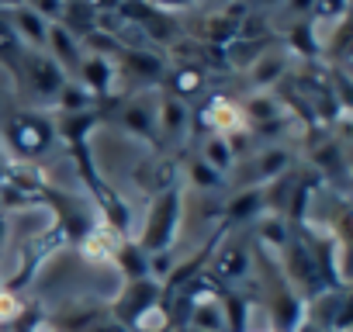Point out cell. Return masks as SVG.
I'll return each mask as SVG.
<instances>
[{"label": "cell", "instance_id": "cell-1", "mask_svg": "<svg viewBox=\"0 0 353 332\" xmlns=\"http://www.w3.org/2000/svg\"><path fill=\"white\" fill-rule=\"evenodd\" d=\"M56 121V138L66 145L77 174L101 215L104 225H111L118 236H128V205L121 201V194L104 180V174L97 170V159H94V149H90V135L101 128V111H80V114H52Z\"/></svg>", "mask_w": 353, "mask_h": 332}, {"label": "cell", "instance_id": "cell-2", "mask_svg": "<svg viewBox=\"0 0 353 332\" xmlns=\"http://www.w3.org/2000/svg\"><path fill=\"white\" fill-rule=\"evenodd\" d=\"M253 263H260V270H263V291H267L270 329H274V332H301V329H305V308H308V301L291 287V280L284 277L281 263L270 260L260 246L253 249Z\"/></svg>", "mask_w": 353, "mask_h": 332}, {"label": "cell", "instance_id": "cell-3", "mask_svg": "<svg viewBox=\"0 0 353 332\" xmlns=\"http://www.w3.org/2000/svg\"><path fill=\"white\" fill-rule=\"evenodd\" d=\"M181 218H184V187L181 184H170L163 191L152 194V205L145 211V222H142V232H139V249L145 256H156V253H170L173 242H176V232H181Z\"/></svg>", "mask_w": 353, "mask_h": 332}, {"label": "cell", "instance_id": "cell-4", "mask_svg": "<svg viewBox=\"0 0 353 332\" xmlns=\"http://www.w3.org/2000/svg\"><path fill=\"white\" fill-rule=\"evenodd\" d=\"M56 121L46 111H18L14 118H8L4 125V145L11 149V156L18 163H35L42 159L52 145H56Z\"/></svg>", "mask_w": 353, "mask_h": 332}, {"label": "cell", "instance_id": "cell-5", "mask_svg": "<svg viewBox=\"0 0 353 332\" xmlns=\"http://www.w3.org/2000/svg\"><path fill=\"white\" fill-rule=\"evenodd\" d=\"M66 80L70 76L59 70V63L46 49H25L21 66H18V76H14V87H18V94L25 90V97L32 104H39V107L49 104L52 107V101H56V94L63 90Z\"/></svg>", "mask_w": 353, "mask_h": 332}, {"label": "cell", "instance_id": "cell-6", "mask_svg": "<svg viewBox=\"0 0 353 332\" xmlns=\"http://www.w3.org/2000/svg\"><path fill=\"white\" fill-rule=\"evenodd\" d=\"M253 270V246L236 232L229 229L222 236V242L215 246L208 267H205V277L215 284V287H239Z\"/></svg>", "mask_w": 353, "mask_h": 332}, {"label": "cell", "instance_id": "cell-7", "mask_svg": "<svg viewBox=\"0 0 353 332\" xmlns=\"http://www.w3.org/2000/svg\"><path fill=\"white\" fill-rule=\"evenodd\" d=\"M156 301H163V287H159V280H156V277L125 280V284H121V291H118V298L108 304V315H111L118 325L132 329V322H135L149 304H156Z\"/></svg>", "mask_w": 353, "mask_h": 332}, {"label": "cell", "instance_id": "cell-8", "mask_svg": "<svg viewBox=\"0 0 353 332\" xmlns=\"http://www.w3.org/2000/svg\"><path fill=\"white\" fill-rule=\"evenodd\" d=\"M114 70H118V80H128L132 87H152V83H163L166 76V59L159 52H149L142 45L135 49H121L114 56Z\"/></svg>", "mask_w": 353, "mask_h": 332}, {"label": "cell", "instance_id": "cell-9", "mask_svg": "<svg viewBox=\"0 0 353 332\" xmlns=\"http://www.w3.org/2000/svg\"><path fill=\"white\" fill-rule=\"evenodd\" d=\"M121 128L132 135V138H142L149 145L159 142V128H156V94H135L128 101H121L118 114Z\"/></svg>", "mask_w": 353, "mask_h": 332}, {"label": "cell", "instance_id": "cell-10", "mask_svg": "<svg viewBox=\"0 0 353 332\" xmlns=\"http://www.w3.org/2000/svg\"><path fill=\"white\" fill-rule=\"evenodd\" d=\"M263 211H267V184H263V187H260V184L239 187V191L225 201V208H222V225L239 232L243 225L256 222Z\"/></svg>", "mask_w": 353, "mask_h": 332}, {"label": "cell", "instance_id": "cell-11", "mask_svg": "<svg viewBox=\"0 0 353 332\" xmlns=\"http://www.w3.org/2000/svg\"><path fill=\"white\" fill-rule=\"evenodd\" d=\"M156 128H159V142H181L191 132V104L170 97L166 90L156 94Z\"/></svg>", "mask_w": 353, "mask_h": 332}, {"label": "cell", "instance_id": "cell-12", "mask_svg": "<svg viewBox=\"0 0 353 332\" xmlns=\"http://www.w3.org/2000/svg\"><path fill=\"white\" fill-rule=\"evenodd\" d=\"M73 80H77L87 94H94V97H108V94L114 90V83H118L114 59H108V56H94V52H83V59H80Z\"/></svg>", "mask_w": 353, "mask_h": 332}, {"label": "cell", "instance_id": "cell-13", "mask_svg": "<svg viewBox=\"0 0 353 332\" xmlns=\"http://www.w3.org/2000/svg\"><path fill=\"white\" fill-rule=\"evenodd\" d=\"M163 83H166V94H170V97L191 104L194 97L205 94V87H208V70H201V66H194V63H176V66H166Z\"/></svg>", "mask_w": 353, "mask_h": 332}, {"label": "cell", "instance_id": "cell-14", "mask_svg": "<svg viewBox=\"0 0 353 332\" xmlns=\"http://www.w3.org/2000/svg\"><path fill=\"white\" fill-rule=\"evenodd\" d=\"M46 52L59 63V70L73 80V73H77V66H80V59H83V45H80V39L70 32V28H63V25H49V32H46Z\"/></svg>", "mask_w": 353, "mask_h": 332}, {"label": "cell", "instance_id": "cell-15", "mask_svg": "<svg viewBox=\"0 0 353 332\" xmlns=\"http://www.w3.org/2000/svg\"><path fill=\"white\" fill-rule=\"evenodd\" d=\"M201 125L208 128V135H229V132H236V128H246V125H243V107H239V101H232V97H225V94H215V97L205 104Z\"/></svg>", "mask_w": 353, "mask_h": 332}, {"label": "cell", "instance_id": "cell-16", "mask_svg": "<svg viewBox=\"0 0 353 332\" xmlns=\"http://www.w3.org/2000/svg\"><path fill=\"white\" fill-rule=\"evenodd\" d=\"M243 107V125H250V128H256V132H263V135H270V132H277L281 125H284V107H281V101L277 97H270V94H253L246 104H239Z\"/></svg>", "mask_w": 353, "mask_h": 332}, {"label": "cell", "instance_id": "cell-17", "mask_svg": "<svg viewBox=\"0 0 353 332\" xmlns=\"http://www.w3.org/2000/svg\"><path fill=\"white\" fill-rule=\"evenodd\" d=\"M291 163H294V152H291V149H281V145H270V149L256 152L253 163H250L253 180H250L246 187H253V184L263 187V184H270V180H281L284 174H291Z\"/></svg>", "mask_w": 353, "mask_h": 332}, {"label": "cell", "instance_id": "cell-18", "mask_svg": "<svg viewBox=\"0 0 353 332\" xmlns=\"http://www.w3.org/2000/svg\"><path fill=\"white\" fill-rule=\"evenodd\" d=\"M215 298L222 308L225 332H250V311H253L250 294L243 287H215Z\"/></svg>", "mask_w": 353, "mask_h": 332}, {"label": "cell", "instance_id": "cell-19", "mask_svg": "<svg viewBox=\"0 0 353 332\" xmlns=\"http://www.w3.org/2000/svg\"><path fill=\"white\" fill-rule=\"evenodd\" d=\"M288 66H291L288 52H281V49H270V45H267V49L250 63V83H253L260 94H267V87H274V83H281V80H284Z\"/></svg>", "mask_w": 353, "mask_h": 332}, {"label": "cell", "instance_id": "cell-20", "mask_svg": "<svg viewBox=\"0 0 353 332\" xmlns=\"http://www.w3.org/2000/svg\"><path fill=\"white\" fill-rule=\"evenodd\" d=\"M121 239H125V236H118L111 225L97 222V225L77 242V249H80L87 260H94V263H111V260H114V249H118Z\"/></svg>", "mask_w": 353, "mask_h": 332}, {"label": "cell", "instance_id": "cell-21", "mask_svg": "<svg viewBox=\"0 0 353 332\" xmlns=\"http://www.w3.org/2000/svg\"><path fill=\"white\" fill-rule=\"evenodd\" d=\"M4 14H8V21H11V28H14V35L21 39L25 49H46V32H49V25H46L32 8H14V11H4Z\"/></svg>", "mask_w": 353, "mask_h": 332}, {"label": "cell", "instance_id": "cell-22", "mask_svg": "<svg viewBox=\"0 0 353 332\" xmlns=\"http://www.w3.org/2000/svg\"><path fill=\"white\" fill-rule=\"evenodd\" d=\"M118 270H121V277L125 280H142V277H149V256L139 249V242L135 239H121L118 242V249H114V260H111Z\"/></svg>", "mask_w": 353, "mask_h": 332}, {"label": "cell", "instance_id": "cell-23", "mask_svg": "<svg viewBox=\"0 0 353 332\" xmlns=\"http://www.w3.org/2000/svg\"><path fill=\"white\" fill-rule=\"evenodd\" d=\"M94 104H97L94 94H87L77 80H66L52 101V114H80V111H94Z\"/></svg>", "mask_w": 353, "mask_h": 332}, {"label": "cell", "instance_id": "cell-24", "mask_svg": "<svg viewBox=\"0 0 353 332\" xmlns=\"http://www.w3.org/2000/svg\"><path fill=\"white\" fill-rule=\"evenodd\" d=\"M21 56H25V45H21V39L14 35V28H11L8 14L0 11V70H8V73H11V80L18 76Z\"/></svg>", "mask_w": 353, "mask_h": 332}, {"label": "cell", "instance_id": "cell-25", "mask_svg": "<svg viewBox=\"0 0 353 332\" xmlns=\"http://www.w3.org/2000/svg\"><path fill=\"white\" fill-rule=\"evenodd\" d=\"M288 45H291V52H298L301 59H315V56H322V39L315 35V25H312L308 18H298V21L291 25V32H288Z\"/></svg>", "mask_w": 353, "mask_h": 332}, {"label": "cell", "instance_id": "cell-26", "mask_svg": "<svg viewBox=\"0 0 353 332\" xmlns=\"http://www.w3.org/2000/svg\"><path fill=\"white\" fill-rule=\"evenodd\" d=\"M25 311H28V301L18 291L4 287V280H0V332H14L21 325Z\"/></svg>", "mask_w": 353, "mask_h": 332}, {"label": "cell", "instance_id": "cell-27", "mask_svg": "<svg viewBox=\"0 0 353 332\" xmlns=\"http://www.w3.org/2000/svg\"><path fill=\"white\" fill-rule=\"evenodd\" d=\"M212 170H219L222 177L236 166V156H232V149H229V142H225V135H208L205 138V145H201V152H198Z\"/></svg>", "mask_w": 353, "mask_h": 332}, {"label": "cell", "instance_id": "cell-28", "mask_svg": "<svg viewBox=\"0 0 353 332\" xmlns=\"http://www.w3.org/2000/svg\"><path fill=\"white\" fill-rule=\"evenodd\" d=\"M188 180H191L198 191H219V187H225V177H222L219 170H212L201 156H194V159L188 163Z\"/></svg>", "mask_w": 353, "mask_h": 332}, {"label": "cell", "instance_id": "cell-29", "mask_svg": "<svg viewBox=\"0 0 353 332\" xmlns=\"http://www.w3.org/2000/svg\"><path fill=\"white\" fill-rule=\"evenodd\" d=\"M346 11H350V0H315L312 4V25H319V21H346Z\"/></svg>", "mask_w": 353, "mask_h": 332}, {"label": "cell", "instance_id": "cell-30", "mask_svg": "<svg viewBox=\"0 0 353 332\" xmlns=\"http://www.w3.org/2000/svg\"><path fill=\"white\" fill-rule=\"evenodd\" d=\"M25 8H32L46 25H59L63 14H66V0H28Z\"/></svg>", "mask_w": 353, "mask_h": 332}, {"label": "cell", "instance_id": "cell-31", "mask_svg": "<svg viewBox=\"0 0 353 332\" xmlns=\"http://www.w3.org/2000/svg\"><path fill=\"white\" fill-rule=\"evenodd\" d=\"M315 163L322 166V174H343V145L329 142L325 149L315 152Z\"/></svg>", "mask_w": 353, "mask_h": 332}, {"label": "cell", "instance_id": "cell-32", "mask_svg": "<svg viewBox=\"0 0 353 332\" xmlns=\"http://www.w3.org/2000/svg\"><path fill=\"white\" fill-rule=\"evenodd\" d=\"M145 4H149L156 14L170 18V14H184V11H194V8H198V0H145Z\"/></svg>", "mask_w": 353, "mask_h": 332}, {"label": "cell", "instance_id": "cell-33", "mask_svg": "<svg viewBox=\"0 0 353 332\" xmlns=\"http://www.w3.org/2000/svg\"><path fill=\"white\" fill-rule=\"evenodd\" d=\"M83 4H87L97 18H104V14H114V11H118L121 0H83Z\"/></svg>", "mask_w": 353, "mask_h": 332}, {"label": "cell", "instance_id": "cell-34", "mask_svg": "<svg viewBox=\"0 0 353 332\" xmlns=\"http://www.w3.org/2000/svg\"><path fill=\"white\" fill-rule=\"evenodd\" d=\"M312 4L315 0H288V8H291L294 18H312Z\"/></svg>", "mask_w": 353, "mask_h": 332}, {"label": "cell", "instance_id": "cell-35", "mask_svg": "<svg viewBox=\"0 0 353 332\" xmlns=\"http://www.w3.org/2000/svg\"><path fill=\"white\" fill-rule=\"evenodd\" d=\"M28 0H0V11H14V8H25Z\"/></svg>", "mask_w": 353, "mask_h": 332}, {"label": "cell", "instance_id": "cell-36", "mask_svg": "<svg viewBox=\"0 0 353 332\" xmlns=\"http://www.w3.org/2000/svg\"><path fill=\"white\" fill-rule=\"evenodd\" d=\"M225 4H229V0H212V11H215V8H225Z\"/></svg>", "mask_w": 353, "mask_h": 332}, {"label": "cell", "instance_id": "cell-37", "mask_svg": "<svg viewBox=\"0 0 353 332\" xmlns=\"http://www.w3.org/2000/svg\"><path fill=\"white\" fill-rule=\"evenodd\" d=\"M176 332H201V329H191V325H184V329H176Z\"/></svg>", "mask_w": 353, "mask_h": 332}, {"label": "cell", "instance_id": "cell-38", "mask_svg": "<svg viewBox=\"0 0 353 332\" xmlns=\"http://www.w3.org/2000/svg\"><path fill=\"white\" fill-rule=\"evenodd\" d=\"M263 4H277V0H263Z\"/></svg>", "mask_w": 353, "mask_h": 332}, {"label": "cell", "instance_id": "cell-39", "mask_svg": "<svg viewBox=\"0 0 353 332\" xmlns=\"http://www.w3.org/2000/svg\"><path fill=\"white\" fill-rule=\"evenodd\" d=\"M66 4H70V0H66Z\"/></svg>", "mask_w": 353, "mask_h": 332}]
</instances>
